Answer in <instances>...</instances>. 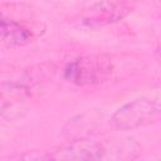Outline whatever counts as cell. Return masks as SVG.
Returning <instances> with one entry per match:
<instances>
[{"instance_id":"cell-3","label":"cell","mask_w":161,"mask_h":161,"mask_svg":"<svg viewBox=\"0 0 161 161\" xmlns=\"http://www.w3.org/2000/svg\"><path fill=\"white\" fill-rule=\"evenodd\" d=\"M104 150L96 143H87V142H78L73 143L64 150H62V155L58 157L60 158H72V160H94L102 158Z\"/></svg>"},{"instance_id":"cell-4","label":"cell","mask_w":161,"mask_h":161,"mask_svg":"<svg viewBox=\"0 0 161 161\" xmlns=\"http://www.w3.org/2000/svg\"><path fill=\"white\" fill-rule=\"evenodd\" d=\"M0 39L10 44H21L29 39V33L21 25L0 13Z\"/></svg>"},{"instance_id":"cell-2","label":"cell","mask_w":161,"mask_h":161,"mask_svg":"<svg viewBox=\"0 0 161 161\" xmlns=\"http://www.w3.org/2000/svg\"><path fill=\"white\" fill-rule=\"evenodd\" d=\"M104 68L98 59H78L68 65L65 69V77L77 83H93L98 82L104 73Z\"/></svg>"},{"instance_id":"cell-1","label":"cell","mask_w":161,"mask_h":161,"mask_svg":"<svg viewBox=\"0 0 161 161\" xmlns=\"http://www.w3.org/2000/svg\"><path fill=\"white\" fill-rule=\"evenodd\" d=\"M160 113L157 101L150 98L135 99L119 108L112 117V123L119 130L136 128L152 122Z\"/></svg>"}]
</instances>
